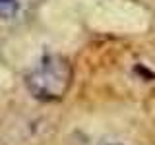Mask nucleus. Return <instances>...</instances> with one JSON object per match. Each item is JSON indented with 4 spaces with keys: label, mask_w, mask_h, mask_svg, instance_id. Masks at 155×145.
<instances>
[{
    "label": "nucleus",
    "mask_w": 155,
    "mask_h": 145,
    "mask_svg": "<svg viewBox=\"0 0 155 145\" xmlns=\"http://www.w3.org/2000/svg\"><path fill=\"white\" fill-rule=\"evenodd\" d=\"M72 68L62 56H45L25 77V83L39 99H60L70 87Z\"/></svg>",
    "instance_id": "1"
},
{
    "label": "nucleus",
    "mask_w": 155,
    "mask_h": 145,
    "mask_svg": "<svg viewBox=\"0 0 155 145\" xmlns=\"http://www.w3.org/2000/svg\"><path fill=\"white\" fill-rule=\"evenodd\" d=\"M19 8V0H0V18H12Z\"/></svg>",
    "instance_id": "2"
}]
</instances>
